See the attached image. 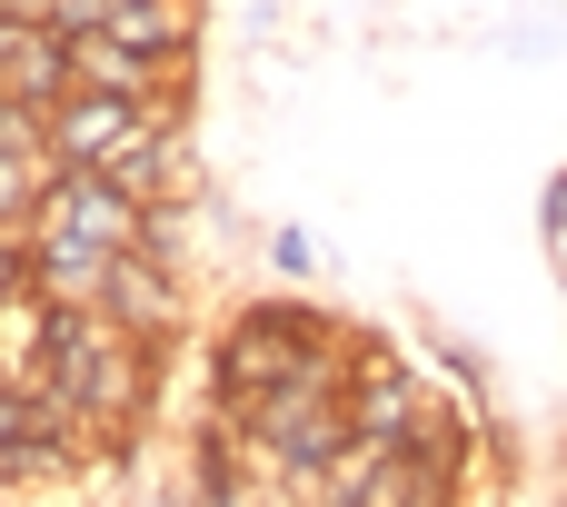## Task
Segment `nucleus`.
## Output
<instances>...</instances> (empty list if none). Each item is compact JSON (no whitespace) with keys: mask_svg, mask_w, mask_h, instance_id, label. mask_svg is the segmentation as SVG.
<instances>
[{"mask_svg":"<svg viewBox=\"0 0 567 507\" xmlns=\"http://www.w3.org/2000/svg\"><path fill=\"white\" fill-rule=\"evenodd\" d=\"M349 349H359V329H339L329 309H309V299H249L219 329L209 408H259L279 389H309V379H349Z\"/></svg>","mask_w":567,"mask_h":507,"instance_id":"f257e3e1","label":"nucleus"},{"mask_svg":"<svg viewBox=\"0 0 567 507\" xmlns=\"http://www.w3.org/2000/svg\"><path fill=\"white\" fill-rule=\"evenodd\" d=\"M40 369H50L60 399L100 428V448H130V428H140V408H150V389H159V339H140V329L110 319V309H60V299H50V319H40Z\"/></svg>","mask_w":567,"mask_h":507,"instance_id":"f03ea898","label":"nucleus"},{"mask_svg":"<svg viewBox=\"0 0 567 507\" xmlns=\"http://www.w3.org/2000/svg\"><path fill=\"white\" fill-rule=\"evenodd\" d=\"M40 120H50V159H60V169H110V179H130L159 139H179V130H189V100L70 90V100H50Z\"/></svg>","mask_w":567,"mask_h":507,"instance_id":"7ed1b4c3","label":"nucleus"},{"mask_svg":"<svg viewBox=\"0 0 567 507\" xmlns=\"http://www.w3.org/2000/svg\"><path fill=\"white\" fill-rule=\"evenodd\" d=\"M150 229H159V199H140L110 169H50L30 209V239H70V249H150Z\"/></svg>","mask_w":567,"mask_h":507,"instance_id":"20e7f679","label":"nucleus"},{"mask_svg":"<svg viewBox=\"0 0 567 507\" xmlns=\"http://www.w3.org/2000/svg\"><path fill=\"white\" fill-rule=\"evenodd\" d=\"M439 408H449V399L429 389V369H419L409 349H389V339H359V349H349V428H359V438H389V448H399V438H419Z\"/></svg>","mask_w":567,"mask_h":507,"instance_id":"39448f33","label":"nucleus"},{"mask_svg":"<svg viewBox=\"0 0 567 507\" xmlns=\"http://www.w3.org/2000/svg\"><path fill=\"white\" fill-rule=\"evenodd\" d=\"M0 100H70V30L60 20H0Z\"/></svg>","mask_w":567,"mask_h":507,"instance_id":"423d86ee","label":"nucleus"},{"mask_svg":"<svg viewBox=\"0 0 567 507\" xmlns=\"http://www.w3.org/2000/svg\"><path fill=\"white\" fill-rule=\"evenodd\" d=\"M100 309L169 349V329L189 319V299H179V259H159V249H120V269H110V299H100Z\"/></svg>","mask_w":567,"mask_h":507,"instance_id":"0eeeda50","label":"nucleus"},{"mask_svg":"<svg viewBox=\"0 0 567 507\" xmlns=\"http://www.w3.org/2000/svg\"><path fill=\"white\" fill-rule=\"evenodd\" d=\"M269 269H289V279H299V269H309V239H299V229H269Z\"/></svg>","mask_w":567,"mask_h":507,"instance_id":"6e6552de","label":"nucleus"}]
</instances>
